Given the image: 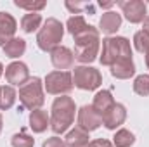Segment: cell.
<instances>
[{"label": "cell", "mask_w": 149, "mask_h": 147, "mask_svg": "<svg viewBox=\"0 0 149 147\" xmlns=\"http://www.w3.org/2000/svg\"><path fill=\"white\" fill-rule=\"evenodd\" d=\"M76 106L74 101L68 95H61L52 102V112H50V128L56 135L64 133L74 121Z\"/></svg>", "instance_id": "1"}, {"label": "cell", "mask_w": 149, "mask_h": 147, "mask_svg": "<svg viewBox=\"0 0 149 147\" xmlns=\"http://www.w3.org/2000/svg\"><path fill=\"white\" fill-rule=\"evenodd\" d=\"M99 30L94 26H88L83 33L74 37V59L80 61L81 64H88L97 59L99 55Z\"/></svg>", "instance_id": "2"}, {"label": "cell", "mask_w": 149, "mask_h": 147, "mask_svg": "<svg viewBox=\"0 0 149 147\" xmlns=\"http://www.w3.org/2000/svg\"><path fill=\"white\" fill-rule=\"evenodd\" d=\"M125 57H132V47L130 42L125 37H108L102 40V52H101V64L102 66H109L120 59Z\"/></svg>", "instance_id": "3"}, {"label": "cell", "mask_w": 149, "mask_h": 147, "mask_svg": "<svg viewBox=\"0 0 149 147\" xmlns=\"http://www.w3.org/2000/svg\"><path fill=\"white\" fill-rule=\"evenodd\" d=\"M64 37V26L56 17H49L37 33V45L43 52H52L61 45Z\"/></svg>", "instance_id": "4"}, {"label": "cell", "mask_w": 149, "mask_h": 147, "mask_svg": "<svg viewBox=\"0 0 149 147\" xmlns=\"http://www.w3.org/2000/svg\"><path fill=\"white\" fill-rule=\"evenodd\" d=\"M19 101L21 104L30 111L40 109L45 102L43 95V83L40 78H30L24 85L19 87Z\"/></svg>", "instance_id": "5"}, {"label": "cell", "mask_w": 149, "mask_h": 147, "mask_svg": "<svg viewBox=\"0 0 149 147\" xmlns=\"http://www.w3.org/2000/svg\"><path fill=\"white\" fill-rule=\"evenodd\" d=\"M102 83V74L92 66H76L73 69V85L80 90H95Z\"/></svg>", "instance_id": "6"}, {"label": "cell", "mask_w": 149, "mask_h": 147, "mask_svg": "<svg viewBox=\"0 0 149 147\" xmlns=\"http://www.w3.org/2000/svg\"><path fill=\"white\" fill-rule=\"evenodd\" d=\"M47 94L52 95H66L73 90V73L70 71H52L45 76L43 83Z\"/></svg>", "instance_id": "7"}, {"label": "cell", "mask_w": 149, "mask_h": 147, "mask_svg": "<svg viewBox=\"0 0 149 147\" xmlns=\"http://www.w3.org/2000/svg\"><path fill=\"white\" fill-rule=\"evenodd\" d=\"M118 5H120L121 12H123V16L127 17L128 23L137 24V23H142L146 19L148 7L142 0H120Z\"/></svg>", "instance_id": "8"}, {"label": "cell", "mask_w": 149, "mask_h": 147, "mask_svg": "<svg viewBox=\"0 0 149 147\" xmlns=\"http://www.w3.org/2000/svg\"><path fill=\"white\" fill-rule=\"evenodd\" d=\"M78 126L85 132H94L102 125V116L94 109L92 106H81L78 109Z\"/></svg>", "instance_id": "9"}, {"label": "cell", "mask_w": 149, "mask_h": 147, "mask_svg": "<svg viewBox=\"0 0 149 147\" xmlns=\"http://www.w3.org/2000/svg\"><path fill=\"white\" fill-rule=\"evenodd\" d=\"M5 80H7V83H10V87L12 85H17V87L24 85L30 80V69H28V66L24 62H21V61L10 62L5 68Z\"/></svg>", "instance_id": "10"}, {"label": "cell", "mask_w": 149, "mask_h": 147, "mask_svg": "<svg viewBox=\"0 0 149 147\" xmlns=\"http://www.w3.org/2000/svg\"><path fill=\"white\" fill-rule=\"evenodd\" d=\"M50 61H52V64L57 71H66V69L73 68L74 54L71 49H68L64 45H59L50 52Z\"/></svg>", "instance_id": "11"}, {"label": "cell", "mask_w": 149, "mask_h": 147, "mask_svg": "<svg viewBox=\"0 0 149 147\" xmlns=\"http://www.w3.org/2000/svg\"><path fill=\"white\" fill-rule=\"evenodd\" d=\"M125 119H127V109H125V106L116 102L111 109L102 116V125L108 130H116L120 125L125 123Z\"/></svg>", "instance_id": "12"}, {"label": "cell", "mask_w": 149, "mask_h": 147, "mask_svg": "<svg viewBox=\"0 0 149 147\" xmlns=\"http://www.w3.org/2000/svg\"><path fill=\"white\" fill-rule=\"evenodd\" d=\"M17 30L16 19L9 12H0V45L3 47L9 40H12Z\"/></svg>", "instance_id": "13"}, {"label": "cell", "mask_w": 149, "mask_h": 147, "mask_svg": "<svg viewBox=\"0 0 149 147\" xmlns=\"http://www.w3.org/2000/svg\"><path fill=\"white\" fill-rule=\"evenodd\" d=\"M111 74L118 80H128L135 74V64L132 61V57H125L116 61L111 66Z\"/></svg>", "instance_id": "14"}, {"label": "cell", "mask_w": 149, "mask_h": 147, "mask_svg": "<svg viewBox=\"0 0 149 147\" xmlns=\"http://www.w3.org/2000/svg\"><path fill=\"white\" fill-rule=\"evenodd\" d=\"M121 26V16L113 12V10H108L102 14L101 21H99V30L106 35H113L118 31V28Z\"/></svg>", "instance_id": "15"}, {"label": "cell", "mask_w": 149, "mask_h": 147, "mask_svg": "<svg viewBox=\"0 0 149 147\" xmlns=\"http://www.w3.org/2000/svg\"><path fill=\"white\" fill-rule=\"evenodd\" d=\"M30 126L35 133H43L50 126V116L47 114V111L43 109L31 111L30 112Z\"/></svg>", "instance_id": "16"}, {"label": "cell", "mask_w": 149, "mask_h": 147, "mask_svg": "<svg viewBox=\"0 0 149 147\" xmlns=\"http://www.w3.org/2000/svg\"><path fill=\"white\" fill-rule=\"evenodd\" d=\"M114 104H116V102H114V99H113L111 92H109V90H101V92L95 94L94 102H92V107L97 111L101 116H104Z\"/></svg>", "instance_id": "17"}, {"label": "cell", "mask_w": 149, "mask_h": 147, "mask_svg": "<svg viewBox=\"0 0 149 147\" xmlns=\"http://www.w3.org/2000/svg\"><path fill=\"white\" fill-rule=\"evenodd\" d=\"M88 139H90V137H88V132L81 130L80 126H74L71 132H68L64 142H66L68 147H81V146H85V144L90 142Z\"/></svg>", "instance_id": "18"}, {"label": "cell", "mask_w": 149, "mask_h": 147, "mask_svg": "<svg viewBox=\"0 0 149 147\" xmlns=\"http://www.w3.org/2000/svg\"><path fill=\"white\" fill-rule=\"evenodd\" d=\"M2 49H3V54H5L7 57L16 59V57H19V55L24 54V50H26V42H24L23 38L14 37L12 40H9Z\"/></svg>", "instance_id": "19"}, {"label": "cell", "mask_w": 149, "mask_h": 147, "mask_svg": "<svg viewBox=\"0 0 149 147\" xmlns=\"http://www.w3.org/2000/svg\"><path fill=\"white\" fill-rule=\"evenodd\" d=\"M42 26V16L38 12H28L21 19V30L24 33H33Z\"/></svg>", "instance_id": "20"}, {"label": "cell", "mask_w": 149, "mask_h": 147, "mask_svg": "<svg viewBox=\"0 0 149 147\" xmlns=\"http://www.w3.org/2000/svg\"><path fill=\"white\" fill-rule=\"evenodd\" d=\"M134 142H135V135L127 128H120L113 137V146L114 147H130L134 146Z\"/></svg>", "instance_id": "21"}, {"label": "cell", "mask_w": 149, "mask_h": 147, "mask_svg": "<svg viewBox=\"0 0 149 147\" xmlns=\"http://www.w3.org/2000/svg\"><path fill=\"white\" fill-rule=\"evenodd\" d=\"M16 97H17V94L10 85L2 87L0 88V109L2 111L10 109L14 106V102H16Z\"/></svg>", "instance_id": "22"}, {"label": "cell", "mask_w": 149, "mask_h": 147, "mask_svg": "<svg viewBox=\"0 0 149 147\" xmlns=\"http://www.w3.org/2000/svg\"><path fill=\"white\" fill-rule=\"evenodd\" d=\"M88 26H90V24H87V21H85L83 16H71V17L68 19V23H66V28H68V31L73 35V38L76 37V35H80V33H83L85 30H88Z\"/></svg>", "instance_id": "23"}, {"label": "cell", "mask_w": 149, "mask_h": 147, "mask_svg": "<svg viewBox=\"0 0 149 147\" xmlns=\"http://www.w3.org/2000/svg\"><path fill=\"white\" fill-rule=\"evenodd\" d=\"M10 146L12 147H33L35 146V139H33L31 135H28V133L23 130V132L12 135V139H10Z\"/></svg>", "instance_id": "24"}, {"label": "cell", "mask_w": 149, "mask_h": 147, "mask_svg": "<svg viewBox=\"0 0 149 147\" xmlns=\"http://www.w3.org/2000/svg\"><path fill=\"white\" fill-rule=\"evenodd\" d=\"M134 47H135V50L137 52H141V54H148L149 52V35L146 31H137L135 35H134Z\"/></svg>", "instance_id": "25"}, {"label": "cell", "mask_w": 149, "mask_h": 147, "mask_svg": "<svg viewBox=\"0 0 149 147\" xmlns=\"http://www.w3.org/2000/svg\"><path fill=\"white\" fill-rule=\"evenodd\" d=\"M134 92L142 97L149 95V74H139L134 80Z\"/></svg>", "instance_id": "26"}, {"label": "cell", "mask_w": 149, "mask_h": 147, "mask_svg": "<svg viewBox=\"0 0 149 147\" xmlns=\"http://www.w3.org/2000/svg\"><path fill=\"white\" fill-rule=\"evenodd\" d=\"M14 5L19 7V9H26L28 12H40V10L47 5V2H43V0H40V2H23V0H14Z\"/></svg>", "instance_id": "27"}, {"label": "cell", "mask_w": 149, "mask_h": 147, "mask_svg": "<svg viewBox=\"0 0 149 147\" xmlns=\"http://www.w3.org/2000/svg\"><path fill=\"white\" fill-rule=\"evenodd\" d=\"M66 7L73 12V14H80L81 12V9H90L92 10V7H90V3H76V2H66Z\"/></svg>", "instance_id": "28"}, {"label": "cell", "mask_w": 149, "mask_h": 147, "mask_svg": "<svg viewBox=\"0 0 149 147\" xmlns=\"http://www.w3.org/2000/svg\"><path fill=\"white\" fill-rule=\"evenodd\" d=\"M42 147H68V146H66V142H64L63 139H59V137H50V139H47V140L43 142Z\"/></svg>", "instance_id": "29"}, {"label": "cell", "mask_w": 149, "mask_h": 147, "mask_svg": "<svg viewBox=\"0 0 149 147\" xmlns=\"http://www.w3.org/2000/svg\"><path fill=\"white\" fill-rule=\"evenodd\" d=\"M81 147H114V146L109 140H106V139H97V140L88 142V144H85V146H81Z\"/></svg>", "instance_id": "30"}, {"label": "cell", "mask_w": 149, "mask_h": 147, "mask_svg": "<svg viewBox=\"0 0 149 147\" xmlns=\"http://www.w3.org/2000/svg\"><path fill=\"white\" fill-rule=\"evenodd\" d=\"M142 31H146L149 35V16H146V19L142 21Z\"/></svg>", "instance_id": "31"}, {"label": "cell", "mask_w": 149, "mask_h": 147, "mask_svg": "<svg viewBox=\"0 0 149 147\" xmlns=\"http://www.w3.org/2000/svg\"><path fill=\"white\" fill-rule=\"evenodd\" d=\"M99 5H101V7H111V5H114V3H113V2H101Z\"/></svg>", "instance_id": "32"}, {"label": "cell", "mask_w": 149, "mask_h": 147, "mask_svg": "<svg viewBox=\"0 0 149 147\" xmlns=\"http://www.w3.org/2000/svg\"><path fill=\"white\" fill-rule=\"evenodd\" d=\"M144 55H146V66H148V69H149V52L148 54H144Z\"/></svg>", "instance_id": "33"}, {"label": "cell", "mask_w": 149, "mask_h": 147, "mask_svg": "<svg viewBox=\"0 0 149 147\" xmlns=\"http://www.w3.org/2000/svg\"><path fill=\"white\" fill-rule=\"evenodd\" d=\"M2 126H3V118H2V114H0V133H2Z\"/></svg>", "instance_id": "34"}, {"label": "cell", "mask_w": 149, "mask_h": 147, "mask_svg": "<svg viewBox=\"0 0 149 147\" xmlns=\"http://www.w3.org/2000/svg\"><path fill=\"white\" fill-rule=\"evenodd\" d=\"M3 74V66H2V62H0V76Z\"/></svg>", "instance_id": "35"}, {"label": "cell", "mask_w": 149, "mask_h": 147, "mask_svg": "<svg viewBox=\"0 0 149 147\" xmlns=\"http://www.w3.org/2000/svg\"><path fill=\"white\" fill-rule=\"evenodd\" d=\"M0 88H2V87H0Z\"/></svg>", "instance_id": "36"}]
</instances>
